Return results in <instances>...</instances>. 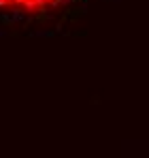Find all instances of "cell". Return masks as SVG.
Masks as SVG:
<instances>
[{"label":"cell","instance_id":"1","mask_svg":"<svg viewBox=\"0 0 149 158\" xmlns=\"http://www.w3.org/2000/svg\"><path fill=\"white\" fill-rule=\"evenodd\" d=\"M73 0H0V13L11 17H43L68 6Z\"/></svg>","mask_w":149,"mask_h":158}]
</instances>
